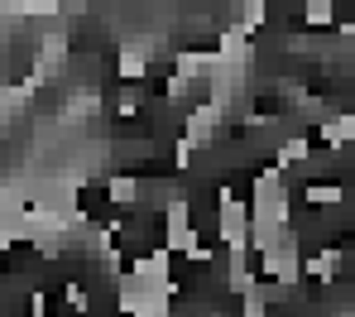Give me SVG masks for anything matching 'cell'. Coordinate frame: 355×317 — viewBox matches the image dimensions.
Here are the masks:
<instances>
[{
	"instance_id": "obj_1",
	"label": "cell",
	"mask_w": 355,
	"mask_h": 317,
	"mask_svg": "<svg viewBox=\"0 0 355 317\" xmlns=\"http://www.w3.org/2000/svg\"><path fill=\"white\" fill-rule=\"evenodd\" d=\"M216 241L226 250H250V207L231 192L216 197Z\"/></svg>"
},
{
	"instance_id": "obj_2",
	"label": "cell",
	"mask_w": 355,
	"mask_h": 317,
	"mask_svg": "<svg viewBox=\"0 0 355 317\" xmlns=\"http://www.w3.org/2000/svg\"><path fill=\"white\" fill-rule=\"evenodd\" d=\"M106 197L116 202L120 212H139V178H130V173L106 178Z\"/></svg>"
}]
</instances>
